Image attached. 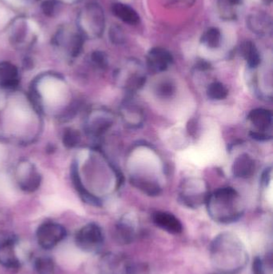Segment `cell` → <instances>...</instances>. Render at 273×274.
I'll use <instances>...</instances> for the list:
<instances>
[{
	"mask_svg": "<svg viewBox=\"0 0 273 274\" xmlns=\"http://www.w3.org/2000/svg\"><path fill=\"white\" fill-rule=\"evenodd\" d=\"M239 198L237 190L231 187H226L216 190L212 195H208L207 202L208 207L215 206L219 213L222 210L219 217V221L221 222H231L239 218L241 213L236 211L234 209L235 203Z\"/></svg>",
	"mask_w": 273,
	"mask_h": 274,
	"instance_id": "obj_1",
	"label": "cell"
},
{
	"mask_svg": "<svg viewBox=\"0 0 273 274\" xmlns=\"http://www.w3.org/2000/svg\"><path fill=\"white\" fill-rule=\"evenodd\" d=\"M119 86L130 92L141 89L146 82V75L141 63L135 60L126 62L116 77Z\"/></svg>",
	"mask_w": 273,
	"mask_h": 274,
	"instance_id": "obj_2",
	"label": "cell"
},
{
	"mask_svg": "<svg viewBox=\"0 0 273 274\" xmlns=\"http://www.w3.org/2000/svg\"><path fill=\"white\" fill-rule=\"evenodd\" d=\"M75 241L76 246L81 250L92 253L100 249L104 242V235L99 225L90 223L76 232Z\"/></svg>",
	"mask_w": 273,
	"mask_h": 274,
	"instance_id": "obj_3",
	"label": "cell"
},
{
	"mask_svg": "<svg viewBox=\"0 0 273 274\" xmlns=\"http://www.w3.org/2000/svg\"><path fill=\"white\" fill-rule=\"evenodd\" d=\"M67 236V231L61 224L46 222L41 224L36 232L37 242L41 248L52 249Z\"/></svg>",
	"mask_w": 273,
	"mask_h": 274,
	"instance_id": "obj_4",
	"label": "cell"
},
{
	"mask_svg": "<svg viewBox=\"0 0 273 274\" xmlns=\"http://www.w3.org/2000/svg\"><path fill=\"white\" fill-rule=\"evenodd\" d=\"M180 195L184 203L189 207L197 206L207 201L208 198L204 181L192 179L183 183Z\"/></svg>",
	"mask_w": 273,
	"mask_h": 274,
	"instance_id": "obj_5",
	"label": "cell"
},
{
	"mask_svg": "<svg viewBox=\"0 0 273 274\" xmlns=\"http://www.w3.org/2000/svg\"><path fill=\"white\" fill-rule=\"evenodd\" d=\"M172 62L173 57L171 54L163 48H152L147 55V65L152 73L166 71Z\"/></svg>",
	"mask_w": 273,
	"mask_h": 274,
	"instance_id": "obj_6",
	"label": "cell"
},
{
	"mask_svg": "<svg viewBox=\"0 0 273 274\" xmlns=\"http://www.w3.org/2000/svg\"><path fill=\"white\" fill-rule=\"evenodd\" d=\"M16 240L11 237L0 239V265L9 269H18L20 261L16 250Z\"/></svg>",
	"mask_w": 273,
	"mask_h": 274,
	"instance_id": "obj_7",
	"label": "cell"
},
{
	"mask_svg": "<svg viewBox=\"0 0 273 274\" xmlns=\"http://www.w3.org/2000/svg\"><path fill=\"white\" fill-rule=\"evenodd\" d=\"M120 115L123 124L131 129L140 128L145 121V115L141 106L130 99L126 100L122 104Z\"/></svg>",
	"mask_w": 273,
	"mask_h": 274,
	"instance_id": "obj_8",
	"label": "cell"
},
{
	"mask_svg": "<svg viewBox=\"0 0 273 274\" xmlns=\"http://www.w3.org/2000/svg\"><path fill=\"white\" fill-rule=\"evenodd\" d=\"M112 114L106 110H98L90 114L87 124V130L90 134L99 136L104 134L113 124Z\"/></svg>",
	"mask_w": 273,
	"mask_h": 274,
	"instance_id": "obj_9",
	"label": "cell"
},
{
	"mask_svg": "<svg viewBox=\"0 0 273 274\" xmlns=\"http://www.w3.org/2000/svg\"><path fill=\"white\" fill-rule=\"evenodd\" d=\"M18 181L24 189H36L40 184V177L34 166L28 162L22 163L17 169Z\"/></svg>",
	"mask_w": 273,
	"mask_h": 274,
	"instance_id": "obj_10",
	"label": "cell"
},
{
	"mask_svg": "<svg viewBox=\"0 0 273 274\" xmlns=\"http://www.w3.org/2000/svg\"><path fill=\"white\" fill-rule=\"evenodd\" d=\"M40 94L42 98L52 104L61 100L65 93V85L57 79H48L40 83Z\"/></svg>",
	"mask_w": 273,
	"mask_h": 274,
	"instance_id": "obj_11",
	"label": "cell"
},
{
	"mask_svg": "<svg viewBox=\"0 0 273 274\" xmlns=\"http://www.w3.org/2000/svg\"><path fill=\"white\" fill-rule=\"evenodd\" d=\"M256 165L252 158L248 154H242L235 160L233 165L234 177L247 179L252 177L255 173Z\"/></svg>",
	"mask_w": 273,
	"mask_h": 274,
	"instance_id": "obj_12",
	"label": "cell"
},
{
	"mask_svg": "<svg viewBox=\"0 0 273 274\" xmlns=\"http://www.w3.org/2000/svg\"><path fill=\"white\" fill-rule=\"evenodd\" d=\"M153 221L158 227L171 233H179L183 230L180 221L171 213L158 212L153 216Z\"/></svg>",
	"mask_w": 273,
	"mask_h": 274,
	"instance_id": "obj_13",
	"label": "cell"
},
{
	"mask_svg": "<svg viewBox=\"0 0 273 274\" xmlns=\"http://www.w3.org/2000/svg\"><path fill=\"white\" fill-rule=\"evenodd\" d=\"M248 120L256 128L257 132L264 133L270 129L272 124V114L269 110L256 108L248 114Z\"/></svg>",
	"mask_w": 273,
	"mask_h": 274,
	"instance_id": "obj_14",
	"label": "cell"
},
{
	"mask_svg": "<svg viewBox=\"0 0 273 274\" xmlns=\"http://www.w3.org/2000/svg\"><path fill=\"white\" fill-rule=\"evenodd\" d=\"M87 17L88 19V28L94 35H101L104 27V16L103 11L98 5H90L87 7Z\"/></svg>",
	"mask_w": 273,
	"mask_h": 274,
	"instance_id": "obj_15",
	"label": "cell"
},
{
	"mask_svg": "<svg viewBox=\"0 0 273 274\" xmlns=\"http://www.w3.org/2000/svg\"><path fill=\"white\" fill-rule=\"evenodd\" d=\"M112 13L123 23L129 25H136L140 23L141 17L135 10L127 4L116 3L112 5Z\"/></svg>",
	"mask_w": 273,
	"mask_h": 274,
	"instance_id": "obj_16",
	"label": "cell"
},
{
	"mask_svg": "<svg viewBox=\"0 0 273 274\" xmlns=\"http://www.w3.org/2000/svg\"><path fill=\"white\" fill-rule=\"evenodd\" d=\"M248 27L258 35H267L271 31V20L266 14H253L248 18Z\"/></svg>",
	"mask_w": 273,
	"mask_h": 274,
	"instance_id": "obj_17",
	"label": "cell"
},
{
	"mask_svg": "<svg viewBox=\"0 0 273 274\" xmlns=\"http://www.w3.org/2000/svg\"><path fill=\"white\" fill-rule=\"evenodd\" d=\"M241 54L251 68L256 67L260 64V53L256 47L251 41L243 43L241 45Z\"/></svg>",
	"mask_w": 273,
	"mask_h": 274,
	"instance_id": "obj_18",
	"label": "cell"
},
{
	"mask_svg": "<svg viewBox=\"0 0 273 274\" xmlns=\"http://www.w3.org/2000/svg\"><path fill=\"white\" fill-rule=\"evenodd\" d=\"M17 70L10 63L0 64V85L6 87H13L17 81Z\"/></svg>",
	"mask_w": 273,
	"mask_h": 274,
	"instance_id": "obj_19",
	"label": "cell"
},
{
	"mask_svg": "<svg viewBox=\"0 0 273 274\" xmlns=\"http://www.w3.org/2000/svg\"><path fill=\"white\" fill-rule=\"evenodd\" d=\"M131 182L133 185L141 189L142 192L148 194V195H157L161 192L159 184L152 182L151 180H145V179L139 178V177H132L131 179Z\"/></svg>",
	"mask_w": 273,
	"mask_h": 274,
	"instance_id": "obj_20",
	"label": "cell"
},
{
	"mask_svg": "<svg viewBox=\"0 0 273 274\" xmlns=\"http://www.w3.org/2000/svg\"><path fill=\"white\" fill-rule=\"evenodd\" d=\"M201 43L209 48H216L221 43V33L216 27L208 29L201 37Z\"/></svg>",
	"mask_w": 273,
	"mask_h": 274,
	"instance_id": "obj_21",
	"label": "cell"
},
{
	"mask_svg": "<svg viewBox=\"0 0 273 274\" xmlns=\"http://www.w3.org/2000/svg\"><path fill=\"white\" fill-rule=\"evenodd\" d=\"M34 266L38 274H54L56 268L53 259L49 257H38L35 261Z\"/></svg>",
	"mask_w": 273,
	"mask_h": 274,
	"instance_id": "obj_22",
	"label": "cell"
},
{
	"mask_svg": "<svg viewBox=\"0 0 273 274\" xmlns=\"http://www.w3.org/2000/svg\"><path fill=\"white\" fill-rule=\"evenodd\" d=\"M228 94H229V91L222 83H212L207 89V95L211 100H223L227 97Z\"/></svg>",
	"mask_w": 273,
	"mask_h": 274,
	"instance_id": "obj_23",
	"label": "cell"
},
{
	"mask_svg": "<svg viewBox=\"0 0 273 274\" xmlns=\"http://www.w3.org/2000/svg\"><path fill=\"white\" fill-rule=\"evenodd\" d=\"M156 92L160 97H171L175 93V85L171 81H162L156 86Z\"/></svg>",
	"mask_w": 273,
	"mask_h": 274,
	"instance_id": "obj_24",
	"label": "cell"
},
{
	"mask_svg": "<svg viewBox=\"0 0 273 274\" xmlns=\"http://www.w3.org/2000/svg\"><path fill=\"white\" fill-rule=\"evenodd\" d=\"M79 133L75 130H70L65 133L64 136V143L66 145L73 147L79 142Z\"/></svg>",
	"mask_w": 273,
	"mask_h": 274,
	"instance_id": "obj_25",
	"label": "cell"
},
{
	"mask_svg": "<svg viewBox=\"0 0 273 274\" xmlns=\"http://www.w3.org/2000/svg\"><path fill=\"white\" fill-rule=\"evenodd\" d=\"M93 62H94L96 64L99 66L100 67H106L107 64H108V60H107V57L104 53L101 52H96L93 54Z\"/></svg>",
	"mask_w": 273,
	"mask_h": 274,
	"instance_id": "obj_26",
	"label": "cell"
},
{
	"mask_svg": "<svg viewBox=\"0 0 273 274\" xmlns=\"http://www.w3.org/2000/svg\"><path fill=\"white\" fill-rule=\"evenodd\" d=\"M111 38L112 41L117 44H120L123 38V33L121 31H119V27H115L113 28V31H111Z\"/></svg>",
	"mask_w": 273,
	"mask_h": 274,
	"instance_id": "obj_27",
	"label": "cell"
},
{
	"mask_svg": "<svg viewBox=\"0 0 273 274\" xmlns=\"http://www.w3.org/2000/svg\"><path fill=\"white\" fill-rule=\"evenodd\" d=\"M55 4L54 3L49 0L42 4V11L47 16H52L54 12Z\"/></svg>",
	"mask_w": 273,
	"mask_h": 274,
	"instance_id": "obj_28",
	"label": "cell"
},
{
	"mask_svg": "<svg viewBox=\"0 0 273 274\" xmlns=\"http://www.w3.org/2000/svg\"><path fill=\"white\" fill-rule=\"evenodd\" d=\"M253 272L254 274H264L263 272V264L261 260L259 257L255 259L253 263Z\"/></svg>",
	"mask_w": 273,
	"mask_h": 274,
	"instance_id": "obj_29",
	"label": "cell"
},
{
	"mask_svg": "<svg viewBox=\"0 0 273 274\" xmlns=\"http://www.w3.org/2000/svg\"><path fill=\"white\" fill-rule=\"evenodd\" d=\"M250 135L252 138L256 139L257 140H267L271 139V136H268L265 133L257 132V131H255V132L253 131V132L250 133Z\"/></svg>",
	"mask_w": 273,
	"mask_h": 274,
	"instance_id": "obj_30",
	"label": "cell"
},
{
	"mask_svg": "<svg viewBox=\"0 0 273 274\" xmlns=\"http://www.w3.org/2000/svg\"><path fill=\"white\" fill-rule=\"evenodd\" d=\"M271 169H266L265 172L263 173V176H262V183L267 185V184L269 183L270 180H271Z\"/></svg>",
	"mask_w": 273,
	"mask_h": 274,
	"instance_id": "obj_31",
	"label": "cell"
},
{
	"mask_svg": "<svg viewBox=\"0 0 273 274\" xmlns=\"http://www.w3.org/2000/svg\"><path fill=\"white\" fill-rule=\"evenodd\" d=\"M223 1L232 7L237 6L241 3V0H223Z\"/></svg>",
	"mask_w": 273,
	"mask_h": 274,
	"instance_id": "obj_32",
	"label": "cell"
},
{
	"mask_svg": "<svg viewBox=\"0 0 273 274\" xmlns=\"http://www.w3.org/2000/svg\"><path fill=\"white\" fill-rule=\"evenodd\" d=\"M263 2L265 3V4H270L272 2V0H263Z\"/></svg>",
	"mask_w": 273,
	"mask_h": 274,
	"instance_id": "obj_33",
	"label": "cell"
}]
</instances>
